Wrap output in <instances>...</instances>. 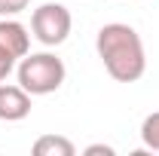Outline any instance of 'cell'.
<instances>
[{
    "mask_svg": "<svg viewBox=\"0 0 159 156\" xmlns=\"http://www.w3.org/2000/svg\"><path fill=\"white\" fill-rule=\"evenodd\" d=\"M34 153L37 156H74L77 147H74V141H67L61 135H43L34 141Z\"/></svg>",
    "mask_w": 159,
    "mask_h": 156,
    "instance_id": "obj_6",
    "label": "cell"
},
{
    "mask_svg": "<svg viewBox=\"0 0 159 156\" xmlns=\"http://www.w3.org/2000/svg\"><path fill=\"white\" fill-rule=\"evenodd\" d=\"M19 86L31 95H49L61 89V83L67 77L64 71V61L52 52H28L25 58H19Z\"/></svg>",
    "mask_w": 159,
    "mask_h": 156,
    "instance_id": "obj_2",
    "label": "cell"
},
{
    "mask_svg": "<svg viewBox=\"0 0 159 156\" xmlns=\"http://www.w3.org/2000/svg\"><path fill=\"white\" fill-rule=\"evenodd\" d=\"M141 141H144L147 150H159V110L150 113V117H144V122H141Z\"/></svg>",
    "mask_w": 159,
    "mask_h": 156,
    "instance_id": "obj_7",
    "label": "cell"
},
{
    "mask_svg": "<svg viewBox=\"0 0 159 156\" xmlns=\"http://www.w3.org/2000/svg\"><path fill=\"white\" fill-rule=\"evenodd\" d=\"M31 113V92L21 86H0V119L3 122H19Z\"/></svg>",
    "mask_w": 159,
    "mask_h": 156,
    "instance_id": "obj_4",
    "label": "cell"
},
{
    "mask_svg": "<svg viewBox=\"0 0 159 156\" xmlns=\"http://www.w3.org/2000/svg\"><path fill=\"white\" fill-rule=\"evenodd\" d=\"M98 153H104V156H113L116 150H113V147H107V144H92V147H86V156H98Z\"/></svg>",
    "mask_w": 159,
    "mask_h": 156,
    "instance_id": "obj_10",
    "label": "cell"
},
{
    "mask_svg": "<svg viewBox=\"0 0 159 156\" xmlns=\"http://www.w3.org/2000/svg\"><path fill=\"white\" fill-rule=\"evenodd\" d=\"M0 49L9 52L12 58H25L31 52V34H28V28L19 25V21H12V19H3L0 21Z\"/></svg>",
    "mask_w": 159,
    "mask_h": 156,
    "instance_id": "obj_5",
    "label": "cell"
},
{
    "mask_svg": "<svg viewBox=\"0 0 159 156\" xmlns=\"http://www.w3.org/2000/svg\"><path fill=\"white\" fill-rule=\"evenodd\" d=\"M70 25L74 19H70L67 6H61V3H43L31 16V31L43 46H61L70 34Z\"/></svg>",
    "mask_w": 159,
    "mask_h": 156,
    "instance_id": "obj_3",
    "label": "cell"
},
{
    "mask_svg": "<svg viewBox=\"0 0 159 156\" xmlns=\"http://www.w3.org/2000/svg\"><path fill=\"white\" fill-rule=\"evenodd\" d=\"M16 61H19V58H12L9 52H3V49H0V83L16 71Z\"/></svg>",
    "mask_w": 159,
    "mask_h": 156,
    "instance_id": "obj_9",
    "label": "cell"
},
{
    "mask_svg": "<svg viewBox=\"0 0 159 156\" xmlns=\"http://www.w3.org/2000/svg\"><path fill=\"white\" fill-rule=\"evenodd\" d=\"M31 0H0V16L9 19V16H19L21 9H28Z\"/></svg>",
    "mask_w": 159,
    "mask_h": 156,
    "instance_id": "obj_8",
    "label": "cell"
},
{
    "mask_svg": "<svg viewBox=\"0 0 159 156\" xmlns=\"http://www.w3.org/2000/svg\"><path fill=\"white\" fill-rule=\"evenodd\" d=\"M95 49H98V58L104 61V71L116 83H135L147 71L144 43L132 25H122V21L104 25L95 37Z\"/></svg>",
    "mask_w": 159,
    "mask_h": 156,
    "instance_id": "obj_1",
    "label": "cell"
}]
</instances>
